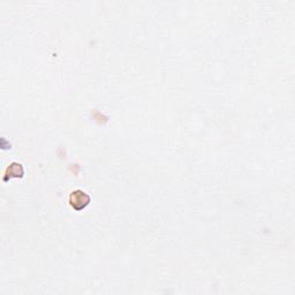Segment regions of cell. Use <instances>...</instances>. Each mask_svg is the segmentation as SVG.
Returning <instances> with one entry per match:
<instances>
[{
	"label": "cell",
	"mask_w": 295,
	"mask_h": 295,
	"mask_svg": "<svg viewBox=\"0 0 295 295\" xmlns=\"http://www.w3.org/2000/svg\"><path fill=\"white\" fill-rule=\"evenodd\" d=\"M23 174L24 171L22 165L19 164V163H12L7 168V169H6L4 181H8V179L11 178H22Z\"/></svg>",
	"instance_id": "obj_2"
},
{
	"label": "cell",
	"mask_w": 295,
	"mask_h": 295,
	"mask_svg": "<svg viewBox=\"0 0 295 295\" xmlns=\"http://www.w3.org/2000/svg\"><path fill=\"white\" fill-rule=\"evenodd\" d=\"M91 198L88 194L84 193L83 190H74L69 195V205L75 211H82L88 207L90 203Z\"/></svg>",
	"instance_id": "obj_1"
}]
</instances>
